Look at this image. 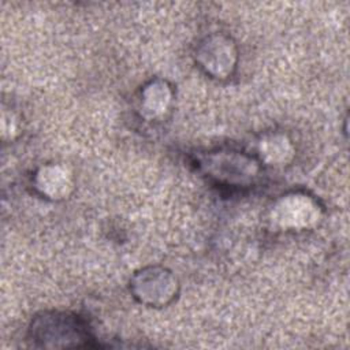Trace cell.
I'll list each match as a JSON object with an SVG mask.
<instances>
[{
    "label": "cell",
    "instance_id": "1",
    "mask_svg": "<svg viewBox=\"0 0 350 350\" xmlns=\"http://www.w3.org/2000/svg\"><path fill=\"white\" fill-rule=\"evenodd\" d=\"M36 340L45 347H67L79 346L85 340V332L81 325L68 316H51L40 319L33 328Z\"/></svg>",
    "mask_w": 350,
    "mask_h": 350
},
{
    "label": "cell",
    "instance_id": "2",
    "mask_svg": "<svg viewBox=\"0 0 350 350\" xmlns=\"http://www.w3.org/2000/svg\"><path fill=\"white\" fill-rule=\"evenodd\" d=\"M279 209V220L290 226H308L317 217L316 206L305 196H287Z\"/></svg>",
    "mask_w": 350,
    "mask_h": 350
}]
</instances>
